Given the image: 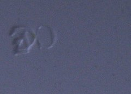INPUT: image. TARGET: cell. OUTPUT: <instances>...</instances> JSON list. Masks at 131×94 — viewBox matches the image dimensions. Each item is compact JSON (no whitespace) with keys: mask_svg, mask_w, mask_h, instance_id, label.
<instances>
[{"mask_svg":"<svg viewBox=\"0 0 131 94\" xmlns=\"http://www.w3.org/2000/svg\"><path fill=\"white\" fill-rule=\"evenodd\" d=\"M13 37L18 54L28 50L35 39L33 34L25 28H18V31L13 34Z\"/></svg>","mask_w":131,"mask_h":94,"instance_id":"cell-1","label":"cell"}]
</instances>
